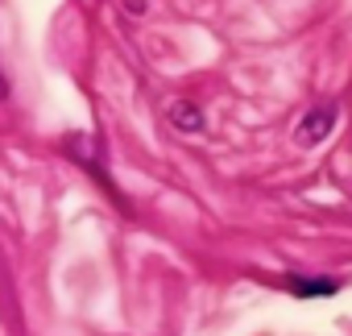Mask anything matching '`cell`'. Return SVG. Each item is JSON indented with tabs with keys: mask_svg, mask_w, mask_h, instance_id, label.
Here are the masks:
<instances>
[{
	"mask_svg": "<svg viewBox=\"0 0 352 336\" xmlns=\"http://www.w3.org/2000/svg\"><path fill=\"white\" fill-rule=\"evenodd\" d=\"M170 120L179 125V129H204V116H199V108L195 104H187V100H179V104H170Z\"/></svg>",
	"mask_w": 352,
	"mask_h": 336,
	"instance_id": "cell-3",
	"label": "cell"
},
{
	"mask_svg": "<svg viewBox=\"0 0 352 336\" xmlns=\"http://www.w3.org/2000/svg\"><path fill=\"white\" fill-rule=\"evenodd\" d=\"M282 286H286L290 295H298V299H327V295L340 291L336 278H311V274H286Z\"/></svg>",
	"mask_w": 352,
	"mask_h": 336,
	"instance_id": "cell-2",
	"label": "cell"
},
{
	"mask_svg": "<svg viewBox=\"0 0 352 336\" xmlns=\"http://www.w3.org/2000/svg\"><path fill=\"white\" fill-rule=\"evenodd\" d=\"M331 125H336V108L331 104H323V108H311L302 120H298V145H315V141H323L327 133H331Z\"/></svg>",
	"mask_w": 352,
	"mask_h": 336,
	"instance_id": "cell-1",
	"label": "cell"
},
{
	"mask_svg": "<svg viewBox=\"0 0 352 336\" xmlns=\"http://www.w3.org/2000/svg\"><path fill=\"white\" fill-rule=\"evenodd\" d=\"M9 96V83H5V75H0V100H5Z\"/></svg>",
	"mask_w": 352,
	"mask_h": 336,
	"instance_id": "cell-4",
	"label": "cell"
}]
</instances>
